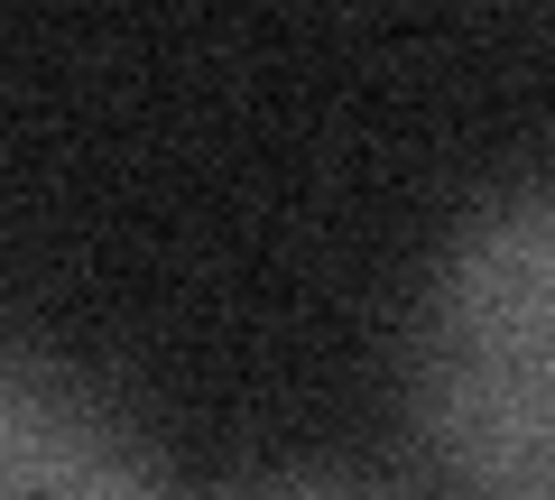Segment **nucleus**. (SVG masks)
<instances>
[{"instance_id":"1","label":"nucleus","mask_w":555,"mask_h":500,"mask_svg":"<svg viewBox=\"0 0 555 500\" xmlns=\"http://www.w3.org/2000/svg\"><path fill=\"white\" fill-rule=\"evenodd\" d=\"M408 426L436 500H555V185L500 195L436 260Z\"/></svg>"},{"instance_id":"3","label":"nucleus","mask_w":555,"mask_h":500,"mask_svg":"<svg viewBox=\"0 0 555 500\" xmlns=\"http://www.w3.org/2000/svg\"><path fill=\"white\" fill-rule=\"evenodd\" d=\"M214 500H389V491H371L352 473H250V482H232Z\"/></svg>"},{"instance_id":"2","label":"nucleus","mask_w":555,"mask_h":500,"mask_svg":"<svg viewBox=\"0 0 555 500\" xmlns=\"http://www.w3.org/2000/svg\"><path fill=\"white\" fill-rule=\"evenodd\" d=\"M0 500H167L158 454L102 389L38 352L0 361Z\"/></svg>"}]
</instances>
